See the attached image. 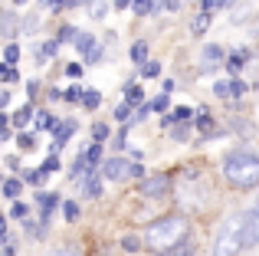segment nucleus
<instances>
[{
	"label": "nucleus",
	"instance_id": "nucleus-1",
	"mask_svg": "<svg viewBox=\"0 0 259 256\" xmlns=\"http://www.w3.org/2000/svg\"><path fill=\"white\" fill-rule=\"evenodd\" d=\"M187 230L190 227H187L184 217H161V220H154V224L148 227L145 240H148L151 250L167 253V250H174V246H181L184 240H187Z\"/></svg>",
	"mask_w": 259,
	"mask_h": 256
},
{
	"label": "nucleus",
	"instance_id": "nucleus-2",
	"mask_svg": "<svg viewBox=\"0 0 259 256\" xmlns=\"http://www.w3.org/2000/svg\"><path fill=\"white\" fill-rule=\"evenodd\" d=\"M223 174L233 187L246 191V187H256L259 184V158L253 151H233L223 164Z\"/></svg>",
	"mask_w": 259,
	"mask_h": 256
},
{
	"label": "nucleus",
	"instance_id": "nucleus-3",
	"mask_svg": "<svg viewBox=\"0 0 259 256\" xmlns=\"http://www.w3.org/2000/svg\"><path fill=\"white\" fill-rule=\"evenodd\" d=\"M243 250V214L233 217L213 240V256H236Z\"/></svg>",
	"mask_w": 259,
	"mask_h": 256
},
{
	"label": "nucleus",
	"instance_id": "nucleus-4",
	"mask_svg": "<svg viewBox=\"0 0 259 256\" xmlns=\"http://www.w3.org/2000/svg\"><path fill=\"white\" fill-rule=\"evenodd\" d=\"M141 164H132V161L125 158H108L105 164H102V178L108 181H125V178H141Z\"/></svg>",
	"mask_w": 259,
	"mask_h": 256
},
{
	"label": "nucleus",
	"instance_id": "nucleus-5",
	"mask_svg": "<svg viewBox=\"0 0 259 256\" xmlns=\"http://www.w3.org/2000/svg\"><path fill=\"white\" fill-rule=\"evenodd\" d=\"M256 243H259V207L243 214V246H256Z\"/></svg>",
	"mask_w": 259,
	"mask_h": 256
},
{
	"label": "nucleus",
	"instance_id": "nucleus-6",
	"mask_svg": "<svg viewBox=\"0 0 259 256\" xmlns=\"http://www.w3.org/2000/svg\"><path fill=\"white\" fill-rule=\"evenodd\" d=\"M76 50H79V56H82V59H89V63H99V59H102V46H95L92 33H79Z\"/></svg>",
	"mask_w": 259,
	"mask_h": 256
},
{
	"label": "nucleus",
	"instance_id": "nucleus-7",
	"mask_svg": "<svg viewBox=\"0 0 259 256\" xmlns=\"http://www.w3.org/2000/svg\"><path fill=\"white\" fill-rule=\"evenodd\" d=\"M167 187H171V178H167V174H158V178H148L145 184H141V194H145V197H164Z\"/></svg>",
	"mask_w": 259,
	"mask_h": 256
},
{
	"label": "nucleus",
	"instance_id": "nucleus-8",
	"mask_svg": "<svg viewBox=\"0 0 259 256\" xmlns=\"http://www.w3.org/2000/svg\"><path fill=\"white\" fill-rule=\"evenodd\" d=\"M76 132V122H72V118H66V122H59V128L53 135H56V138H53V154H59V148L66 145V138H69V135Z\"/></svg>",
	"mask_w": 259,
	"mask_h": 256
},
{
	"label": "nucleus",
	"instance_id": "nucleus-9",
	"mask_svg": "<svg viewBox=\"0 0 259 256\" xmlns=\"http://www.w3.org/2000/svg\"><path fill=\"white\" fill-rule=\"evenodd\" d=\"M20 26H23V23H17V13H13V10H4V13H0V33H4L7 39L17 36Z\"/></svg>",
	"mask_w": 259,
	"mask_h": 256
},
{
	"label": "nucleus",
	"instance_id": "nucleus-10",
	"mask_svg": "<svg viewBox=\"0 0 259 256\" xmlns=\"http://www.w3.org/2000/svg\"><path fill=\"white\" fill-rule=\"evenodd\" d=\"M210 20H213V17H210V10L203 7V10H200V13L194 17V23H190V30H194V33H203V30L210 26Z\"/></svg>",
	"mask_w": 259,
	"mask_h": 256
},
{
	"label": "nucleus",
	"instance_id": "nucleus-11",
	"mask_svg": "<svg viewBox=\"0 0 259 256\" xmlns=\"http://www.w3.org/2000/svg\"><path fill=\"white\" fill-rule=\"evenodd\" d=\"M220 59H223V46L210 43L207 50H203V66H210V63H220Z\"/></svg>",
	"mask_w": 259,
	"mask_h": 256
},
{
	"label": "nucleus",
	"instance_id": "nucleus-12",
	"mask_svg": "<svg viewBox=\"0 0 259 256\" xmlns=\"http://www.w3.org/2000/svg\"><path fill=\"white\" fill-rule=\"evenodd\" d=\"M36 128H46V132H56L59 122L50 115V112H36Z\"/></svg>",
	"mask_w": 259,
	"mask_h": 256
},
{
	"label": "nucleus",
	"instance_id": "nucleus-13",
	"mask_svg": "<svg viewBox=\"0 0 259 256\" xmlns=\"http://www.w3.org/2000/svg\"><path fill=\"white\" fill-rule=\"evenodd\" d=\"M125 102H128V105H141V102H145V92H141V86H128V89H125Z\"/></svg>",
	"mask_w": 259,
	"mask_h": 256
},
{
	"label": "nucleus",
	"instance_id": "nucleus-14",
	"mask_svg": "<svg viewBox=\"0 0 259 256\" xmlns=\"http://www.w3.org/2000/svg\"><path fill=\"white\" fill-rule=\"evenodd\" d=\"M135 13H138V17H148V13H154V0H135Z\"/></svg>",
	"mask_w": 259,
	"mask_h": 256
},
{
	"label": "nucleus",
	"instance_id": "nucleus-15",
	"mask_svg": "<svg viewBox=\"0 0 259 256\" xmlns=\"http://www.w3.org/2000/svg\"><path fill=\"white\" fill-rule=\"evenodd\" d=\"M30 115H33V105H23V109H20L17 115H13V125H17V128H23L26 122H30Z\"/></svg>",
	"mask_w": 259,
	"mask_h": 256
},
{
	"label": "nucleus",
	"instance_id": "nucleus-16",
	"mask_svg": "<svg viewBox=\"0 0 259 256\" xmlns=\"http://www.w3.org/2000/svg\"><path fill=\"white\" fill-rule=\"evenodd\" d=\"M99 102H102V96L95 89H85V96H82V105L85 109H99Z\"/></svg>",
	"mask_w": 259,
	"mask_h": 256
},
{
	"label": "nucleus",
	"instance_id": "nucleus-17",
	"mask_svg": "<svg viewBox=\"0 0 259 256\" xmlns=\"http://www.w3.org/2000/svg\"><path fill=\"white\" fill-rule=\"evenodd\" d=\"M85 197H99V178H92V171L85 174Z\"/></svg>",
	"mask_w": 259,
	"mask_h": 256
},
{
	"label": "nucleus",
	"instance_id": "nucleus-18",
	"mask_svg": "<svg viewBox=\"0 0 259 256\" xmlns=\"http://www.w3.org/2000/svg\"><path fill=\"white\" fill-rule=\"evenodd\" d=\"M145 56H148V43H135L132 46V63H145Z\"/></svg>",
	"mask_w": 259,
	"mask_h": 256
},
{
	"label": "nucleus",
	"instance_id": "nucleus-19",
	"mask_svg": "<svg viewBox=\"0 0 259 256\" xmlns=\"http://www.w3.org/2000/svg\"><path fill=\"white\" fill-rule=\"evenodd\" d=\"M0 82H17V69H13L10 63H0Z\"/></svg>",
	"mask_w": 259,
	"mask_h": 256
},
{
	"label": "nucleus",
	"instance_id": "nucleus-20",
	"mask_svg": "<svg viewBox=\"0 0 259 256\" xmlns=\"http://www.w3.org/2000/svg\"><path fill=\"white\" fill-rule=\"evenodd\" d=\"M43 174H53V171H59V154H50V158L43 161V167H39Z\"/></svg>",
	"mask_w": 259,
	"mask_h": 256
},
{
	"label": "nucleus",
	"instance_id": "nucleus-21",
	"mask_svg": "<svg viewBox=\"0 0 259 256\" xmlns=\"http://www.w3.org/2000/svg\"><path fill=\"white\" fill-rule=\"evenodd\" d=\"M63 214H66V220H69V224H72V220H79V204H76V200H66Z\"/></svg>",
	"mask_w": 259,
	"mask_h": 256
},
{
	"label": "nucleus",
	"instance_id": "nucleus-22",
	"mask_svg": "<svg viewBox=\"0 0 259 256\" xmlns=\"http://www.w3.org/2000/svg\"><path fill=\"white\" fill-rule=\"evenodd\" d=\"M20 148H23V151H33V148H36V138H33V135H26V132H20Z\"/></svg>",
	"mask_w": 259,
	"mask_h": 256
},
{
	"label": "nucleus",
	"instance_id": "nucleus-23",
	"mask_svg": "<svg viewBox=\"0 0 259 256\" xmlns=\"http://www.w3.org/2000/svg\"><path fill=\"white\" fill-rule=\"evenodd\" d=\"M121 250L138 253V250H141V240H138V237H125V240H121Z\"/></svg>",
	"mask_w": 259,
	"mask_h": 256
},
{
	"label": "nucleus",
	"instance_id": "nucleus-24",
	"mask_svg": "<svg viewBox=\"0 0 259 256\" xmlns=\"http://www.w3.org/2000/svg\"><path fill=\"white\" fill-rule=\"evenodd\" d=\"M4 194L10 200H17V194H20V181H4Z\"/></svg>",
	"mask_w": 259,
	"mask_h": 256
},
{
	"label": "nucleus",
	"instance_id": "nucleus-25",
	"mask_svg": "<svg viewBox=\"0 0 259 256\" xmlns=\"http://www.w3.org/2000/svg\"><path fill=\"white\" fill-rule=\"evenodd\" d=\"M99 158H102V145H89L85 148V161H89V164H95Z\"/></svg>",
	"mask_w": 259,
	"mask_h": 256
},
{
	"label": "nucleus",
	"instance_id": "nucleus-26",
	"mask_svg": "<svg viewBox=\"0 0 259 256\" xmlns=\"http://www.w3.org/2000/svg\"><path fill=\"white\" fill-rule=\"evenodd\" d=\"M141 76H145V79H154V76H161V63H145Z\"/></svg>",
	"mask_w": 259,
	"mask_h": 256
},
{
	"label": "nucleus",
	"instance_id": "nucleus-27",
	"mask_svg": "<svg viewBox=\"0 0 259 256\" xmlns=\"http://www.w3.org/2000/svg\"><path fill=\"white\" fill-rule=\"evenodd\" d=\"M69 39H79L76 26H63V30H59V43H69Z\"/></svg>",
	"mask_w": 259,
	"mask_h": 256
},
{
	"label": "nucleus",
	"instance_id": "nucleus-28",
	"mask_svg": "<svg viewBox=\"0 0 259 256\" xmlns=\"http://www.w3.org/2000/svg\"><path fill=\"white\" fill-rule=\"evenodd\" d=\"M39 204H43V210H53V207L59 204V197L56 194H39Z\"/></svg>",
	"mask_w": 259,
	"mask_h": 256
},
{
	"label": "nucleus",
	"instance_id": "nucleus-29",
	"mask_svg": "<svg viewBox=\"0 0 259 256\" xmlns=\"http://www.w3.org/2000/svg\"><path fill=\"white\" fill-rule=\"evenodd\" d=\"M92 135H95V141L108 138V125H105V122H95V125H92Z\"/></svg>",
	"mask_w": 259,
	"mask_h": 256
},
{
	"label": "nucleus",
	"instance_id": "nucleus-30",
	"mask_svg": "<svg viewBox=\"0 0 259 256\" xmlns=\"http://www.w3.org/2000/svg\"><path fill=\"white\" fill-rule=\"evenodd\" d=\"M230 92H233L236 99H240V96H246V82H243V79H233V82H230Z\"/></svg>",
	"mask_w": 259,
	"mask_h": 256
},
{
	"label": "nucleus",
	"instance_id": "nucleus-31",
	"mask_svg": "<svg viewBox=\"0 0 259 256\" xmlns=\"http://www.w3.org/2000/svg\"><path fill=\"white\" fill-rule=\"evenodd\" d=\"M174 118H177V122H190V118H194V112H190L187 105H181V109H174Z\"/></svg>",
	"mask_w": 259,
	"mask_h": 256
},
{
	"label": "nucleus",
	"instance_id": "nucleus-32",
	"mask_svg": "<svg viewBox=\"0 0 259 256\" xmlns=\"http://www.w3.org/2000/svg\"><path fill=\"white\" fill-rule=\"evenodd\" d=\"M82 96H85V92H82V89H79V86H72V89H69V92H66V96H63V99H69V102H82Z\"/></svg>",
	"mask_w": 259,
	"mask_h": 256
},
{
	"label": "nucleus",
	"instance_id": "nucleus-33",
	"mask_svg": "<svg viewBox=\"0 0 259 256\" xmlns=\"http://www.w3.org/2000/svg\"><path fill=\"white\" fill-rule=\"evenodd\" d=\"M115 118H118V122H125V118H132V105H118V109H115Z\"/></svg>",
	"mask_w": 259,
	"mask_h": 256
},
{
	"label": "nucleus",
	"instance_id": "nucleus-34",
	"mask_svg": "<svg viewBox=\"0 0 259 256\" xmlns=\"http://www.w3.org/2000/svg\"><path fill=\"white\" fill-rule=\"evenodd\" d=\"M43 178H46L43 171H26V174H23V181H26V184H39Z\"/></svg>",
	"mask_w": 259,
	"mask_h": 256
},
{
	"label": "nucleus",
	"instance_id": "nucleus-35",
	"mask_svg": "<svg viewBox=\"0 0 259 256\" xmlns=\"http://www.w3.org/2000/svg\"><path fill=\"white\" fill-rule=\"evenodd\" d=\"M167 256H194V250H190V243H181V246H174Z\"/></svg>",
	"mask_w": 259,
	"mask_h": 256
},
{
	"label": "nucleus",
	"instance_id": "nucleus-36",
	"mask_svg": "<svg viewBox=\"0 0 259 256\" xmlns=\"http://www.w3.org/2000/svg\"><path fill=\"white\" fill-rule=\"evenodd\" d=\"M200 132H203V135H210V132H213V122H210V115H207V112H200Z\"/></svg>",
	"mask_w": 259,
	"mask_h": 256
},
{
	"label": "nucleus",
	"instance_id": "nucleus-37",
	"mask_svg": "<svg viewBox=\"0 0 259 256\" xmlns=\"http://www.w3.org/2000/svg\"><path fill=\"white\" fill-rule=\"evenodd\" d=\"M4 56H7V63H17V59H20V50H17V46H7V50H4Z\"/></svg>",
	"mask_w": 259,
	"mask_h": 256
},
{
	"label": "nucleus",
	"instance_id": "nucleus-38",
	"mask_svg": "<svg viewBox=\"0 0 259 256\" xmlns=\"http://www.w3.org/2000/svg\"><path fill=\"white\" fill-rule=\"evenodd\" d=\"M59 53V39H50V43L43 46V56H56Z\"/></svg>",
	"mask_w": 259,
	"mask_h": 256
},
{
	"label": "nucleus",
	"instance_id": "nucleus-39",
	"mask_svg": "<svg viewBox=\"0 0 259 256\" xmlns=\"http://www.w3.org/2000/svg\"><path fill=\"white\" fill-rule=\"evenodd\" d=\"M36 26H39V20L33 17V13H30V17L23 20V33H33V30H36Z\"/></svg>",
	"mask_w": 259,
	"mask_h": 256
},
{
	"label": "nucleus",
	"instance_id": "nucleus-40",
	"mask_svg": "<svg viewBox=\"0 0 259 256\" xmlns=\"http://www.w3.org/2000/svg\"><path fill=\"white\" fill-rule=\"evenodd\" d=\"M66 72H69L72 79H79V76H82V66H79V63H69V66H66Z\"/></svg>",
	"mask_w": 259,
	"mask_h": 256
},
{
	"label": "nucleus",
	"instance_id": "nucleus-41",
	"mask_svg": "<svg viewBox=\"0 0 259 256\" xmlns=\"http://www.w3.org/2000/svg\"><path fill=\"white\" fill-rule=\"evenodd\" d=\"M213 92H217V96H233V92H230V82H217Z\"/></svg>",
	"mask_w": 259,
	"mask_h": 256
},
{
	"label": "nucleus",
	"instance_id": "nucleus-42",
	"mask_svg": "<svg viewBox=\"0 0 259 256\" xmlns=\"http://www.w3.org/2000/svg\"><path fill=\"white\" fill-rule=\"evenodd\" d=\"M167 105H171V99H167V96H158V99H154V109H158V112H164Z\"/></svg>",
	"mask_w": 259,
	"mask_h": 256
},
{
	"label": "nucleus",
	"instance_id": "nucleus-43",
	"mask_svg": "<svg viewBox=\"0 0 259 256\" xmlns=\"http://www.w3.org/2000/svg\"><path fill=\"white\" fill-rule=\"evenodd\" d=\"M7 122H13V118H7L4 112H0V135H4V138H7V135H10V128H7Z\"/></svg>",
	"mask_w": 259,
	"mask_h": 256
},
{
	"label": "nucleus",
	"instance_id": "nucleus-44",
	"mask_svg": "<svg viewBox=\"0 0 259 256\" xmlns=\"http://www.w3.org/2000/svg\"><path fill=\"white\" fill-rule=\"evenodd\" d=\"M148 112H151L148 105H138V112H135V122H141V118H148Z\"/></svg>",
	"mask_w": 259,
	"mask_h": 256
},
{
	"label": "nucleus",
	"instance_id": "nucleus-45",
	"mask_svg": "<svg viewBox=\"0 0 259 256\" xmlns=\"http://www.w3.org/2000/svg\"><path fill=\"white\" fill-rule=\"evenodd\" d=\"M13 217H26V204H13Z\"/></svg>",
	"mask_w": 259,
	"mask_h": 256
},
{
	"label": "nucleus",
	"instance_id": "nucleus-46",
	"mask_svg": "<svg viewBox=\"0 0 259 256\" xmlns=\"http://www.w3.org/2000/svg\"><path fill=\"white\" fill-rule=\"evenodd\" d=\"M92 17H105V4H95L92 7Z\"/></svg>",
	"mask_w": 259,
	"mask_h": 256
},
{
	"label": "nucleus",
	"instance_id": "nucleus-47",
	"mask_svg": "<svg viewBox=\"0 0 259 256\" xmlns=\"http://www.w3.org/2000/svg\"><path fill=\"white\" fill-rule=\"evenodd\" d=\"M50 256H76V250H72V246H66V250H56V253H50Z\"/></svg>",
	"mask_w": 259,
	"mask_h": 256
},
{
	"label": "nucleus",
	"instance_id": "nucleus-48",
	"mask_svg": "<svg viewBox=\"0 0 259 256\" xmlns=\"http://www.w3.org/2000/svg\"><path fill=\"white\" fill-rule=\"evenodd\" d=\"M177 122V118H174V112H171V115H164V118H161V125H164V128H171Z\"/></svg>",
	"mask_w": 259,
	"mask_h": 256
},
{
	"label": "nucleus",
	"instance_id": "nucleus-49",
	"mask_svg": "<svg viewBox=\"0 0 259 256\" xmlns=\"http://www.w3.org/2000/svg\"><path fill=\"white\" fill-rule=\"evenodd\" d=\"M135 0H115V7H118V10H125V7H132Z\"/></svg>",
	"mask_w": 259,
	"mask_h": 256
},
{
	"label": "nucleus",
	"instance_id": "nucleus-50",
	"mask_svg": "<svg viewBox=\"0 0 259 256\" xmlns=\"http://www.w3.org/2000/svg\"><path fill=\"white\" fill-rule=\"evenodd\" d=\"M4 237H7V220L0 217V240H4Z\"/></svg>",
	"mask_w": 259,
	"mask_h": 256
},
{
	"label": "nucleus",
	"instance_id": "nucleus-51",
	"mask_svg": "<svg viewBox=\"0 0 259 256\" xmlns=\"http://www.w3.org/2000/svg\"><path fill=\"white\" fill-rule=\"evenodd\" d=\"M7 102H10V96H7V92H0V109H4Z\"/></svg>",
	"mask_w": 259,
	"mask_h": 256
},
{
	"label": "nucleus",
	"instance_id": "nucleus-52",
	"mask_svg": "<svg viewBox=\"0 0 259 256\" xmlns=\"http://www.w3.org/2000/svg\"><path fill=\"white\" fill-rule=\"evenodd\" d=\"M217 4H220V0H203V7H207V10H210V7H217Z\"/></svg>",
	"mask_w": 259,
	"mask_h": 256
},
{
	"label": "nucleus",
	"instance_id": "nucleus-53",
	"mask_svg": "<svg viewBox=\"0 0 259 256\" xmlns=\"http://www.w3.org/2000/svg\"><path fill=\"white\" fill-rule=\"evenodd\" d=\"M79 4H89V0H69V7H79Z\"/></svg>",
	"mask_w": 259,
	"mask_h": 256
},
{
	"label": "nucleus",
	"instance_id": "nucleus-54",
	"mask_svg": "<svg viewBox=\"0 0 259 256\" xmlns=\"http://www.w3.org/2000/svg\"><path fill=\"white\" fill-rule=\"evenodd\" d=\"M154 256H167V253H161V250H154Z\"/></svg>",
	"mask_w": 259,
	"mask_h": 256
},
{
	"label": "nucleus",
	"instance_id": "nucleus-55",
	"mask_svg": "<svg viewBox=\"0 0 259 256\" xmlns=\"http://www.w3.org/2000/svg\"><path fill=\"white\" fill-rule=\"evenodd\" d=\"M13 4H26V0H13Z\"/></svg>",
	"mask_w": 259,
	"mask_h": 256
},
{
	"label": "nucleus",
	"instance_id": "nucleus-56",
	"mask_svg": "<svg viewBox=\"0 0 259 256\" xmlns=\"http://www.w3.org/2000/svg\"><path fill=\"white\" fill-rule=\"evenodd\" d=\"M0 138H4V135H0Z\"/></svg>",
	"mask_w": 259,
	"mask_h": 256
},
{
	"label": "nucleus",
	"instance_id": "nucleus-57",
	"mask_svg": "<svg viewBox=\"0 0 259 256\" xmlns=\"http://www.w3.org/2000/svg\"><path fill=\"white\" fill-rule=\"evenodd\" d=\"M256 200H259V197H256Z\"/></svg>",
	"mask_w": 259,
	"mask_h": 256
}]
</instances>
